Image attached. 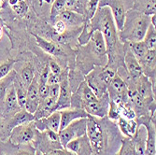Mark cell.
Segmentation results:
<instances>
[{
    "mask_svg": "<svg viewBox=\"0 0 156 155\" xmlns=\"http://www.w3.org/2000/svg\"><path fill=\"white\" fill-rule=\"evenodd\" d=\"M86 136L92 155H116L122 146V136L117 125L108 118L98 119L88 115Z\"/></svg>",
    "mask_w": 156,
    "mask_h": 155,
    "instance_id": "1",
    "label": "cell"
},
{
    "mask_svg": "<svg viewBox=\"0 0 156 155\" xmlns=\"http://www.w3.org/2000/svg\"><path fill=\"white\" fill-rule=\"evenodd\" d=\"M150 24V16L132 9L127 10L122 28L118 32L120 41L124 43L142 41Z\"/></svg>",
    "mask_w": 156,
    "mask_h": 155,
    "instance_id": "2",
    "label": "cell"
},
{
    "mask_svg": "<svg viewBox=\"0 0 156 155\" xmlns=\"http://www.w3.org/2000/svg\"><path fill=\"white\" fill-rule=\"evenodd\" d=\"M86 131H87V118H81L72 122L66 128L58 132L59 140L62 147L66 149V146L69 141L86 135Z\"/></svg>",
    "mask_w": 156,
    "mask_h": 155,
    "instance_id": "3",
    "label": "cell"
},
{
    "mask_svg": "<svg viewBox=\"0 0 156 155\" xmlns=\"http://www.w3.org/2000/svg\"><path fill=\"white\" fill-rule=\"evenodd\" d=\"M37 129L34 122L24 123L13 128L9 134V140L13 145L31 144L35 137Z\"/></svg>",
    "mask_w": 156,
    "mask_h": 155,
    "instance_id": "4",
    "label": "cell"
},
{
    "mask_svg": "<svg viewBox=\"0 0 156 155\" xmlns=\"http://www.w3.org/2000/svg\"><path fill=\"white\" fill-rule=\"evenodd\" d=\"M123 63H124L123 65L124 68L130 79V83H128L127 87L133 84L131 87H129V88H133L135 86V82L143 75V72H142V68L140 66V64L134 56V54L131 52L129 48H127L125 50V53L123 56Z\"/></svg>",
    "mask_w": 156,
    "mask_h": 155,
    "instance_id": "5",
    "label": "cell"
},
{
    "mask_svg": "<svg viewBox=\"0 0 156 155\" xmlns=\"http://www.w3.org/2000/svg\"><path fill=\"white\" fill-rule=\"evenodd\" d=\"M109 96L108 94V92L99 97L96 101L86 103L83 106V109L85 112L93 117L98 118V119H103L107 118L108 115V110L109 107Z\"/></svg>",
    "mask_w": 156,
    "mask_h": 155,
    "instance_id": "6",
    "label": "cell"
},
{
    "mask_svg": "<svg viewBox=\"0 0 156 155\" xmlns=\"http://www.w3.org/2000/svg\"><path fill=\"white\" fill-rule=\"evenodd\" d=\"M2 106H3L2 116L4 117L5 121L9 119L11 116H13L14 114L17 113L18 111L22 109L18 104L17 94H16L15 87H14L13 83H11L9 86V88L7 89Z\"/></svg>",
    "mask_w": 156,
    "mask_h": 155,
    "instance_id": "7",
    "label": "cell"
},
{
    "mask_svg": "<svg viewBox=\"0 0 156 155\" xmlns=\"http://www.w3.org/2000/svg\"><path fill=\"white\" fill-rule=\"evenodd\" d=\"M102 66H94L93 70L86 75L85 77V82L88 84V86L94 92L97 98L101 97L107 93L108 84L101 79L99 72Z\"/></svg>",
    "mask_w": 156,
    "mask_h": 155,
    "instance_id": "8",
    "label": "cell"
},
{
    "mask_svg": "<svg viewBox=\"0 0 156 155\" xmlns=\"http://www.w3.org/2000/svg\"><path fill=\"white\" fill-rule=\"evenodd\" d=\"M71 96L72 92L69 87L68 82V71L66 70L61 74V81H60V93L57 99V105H56V110H63L71 107Z\"/></svg>",
    "mask_w": 156,
    "mask_h": 155,
    "instance_id": "9",
    "label": "cell"
},
{
    "mask_svg": "<svg viewBox=\"0 0 156 155\" xmlns=\"http://www.w3.org/2000/svg\"><path fill=\"white\" fill-rule=\"evenodd\" d=\"M35 118H34V114L28 112L25 109H21L20 111H18L17 113H15L13 116H11L9 119L5 121V124H4V133L6 134V136L9 137V134L11 132V130L13 128L17 127L19 125L24 124V123H28L34 122Z\"/></svg>",
    "mask_w": 156,
    "mask_h": 155,
    "instance_id": "10",
    "label": "cell"
},
{
    "mask_svg": "<svg viewBox=\"0 0 156 155\" xmlns=\"http://www.w3.org/2000/svg\"><path fill=\"white\" fill-rule=\"evenodd\" d=\"M60 122H61L60 111L56 110L46 118L34 121V124L36 126V129L38 130L39 132L51 130L58 133L60 131Z\"/></svg>",
    "mask_w": 156,
    "mask_h": 155,
    "instance_id": "11",
    "label": "cell"
},
{
    "mask_svg": "<svg viewBox=\"0 0 156 155\" xmlns=\"http://www.w3.org/2000/svg\"><path fill=\"white\" fill-rule=\"evenodd\" d=\"M39 104V96H38V79L36 77L31 82L29 87L27 88V97L24 109L28 112L34 114Z\"/></svg>",
    "mask_w": 156,
    "mask_h": 155,
    "instance_id": "12",
    "label": "cell"
},
{
    "mask_svg": "<svg viewBox=\"0 0 156 155\" xmlns=\"http://www.w3.org/2000/svg\"><path fill=\"white\" fill-rule=\"evenodd\" d=\"M136 155H145L147 129L143 124H138L136 131L132 138H129Z\"/></svg>",
    "mask_w": 156,
    "mask_h": 155,
    "instance_id": "13",
    "label": "cell"
},
{
    "mask_svg": "<svg viewBox=\"0 0 156 155\" xmlns=\"http://www.w3.org/2000/svg\"><path fill=\"white\" fill-rule=\"evenodd\" d=\"M109 4L107 5L111 9V13L113 19H114L116 27L118 32L122 28L124 18H125V13H126V7L123 5L122 0H108V1Z\"/></svg>",
    "mask_w": 156,
    "mask_h": 155,
    "instance_id": "14",
    "label": "cell"
},
{
    "mask_svg": "<svg viewBox=\"0 0 156 155\" xmlns=\"http://www.w3.org/2000/svg\"><path fill=\"white\" fill-rule=\"evenodd\" d=\"M61 115V122H60V130L66 128L68 124L72 122L81 119V118H88V114L85 112V110L81 108H73L69 107L66 109L59 110Z\"/></svg>",
    "mask_w": 156,
    "mask_h": 155,
    "instance_id": "15",
    "label": "cell"
},
{
    "mask_svg": "<svg viewBox=\"0 0 156 155\" xmlns=\"http://www.w3.org/2000/svg\"><path fill=\"white\" fill-rule=\"evenodd\" d=\"M155 50H149L145 57L138 61L142 68L143 75H145L151 81H155Z\"/></svg>",
    "mask_w": 156,
    "mask_h": 155,
    "instance_id": "16",
    "label": "cell"
},
{
    "mask_svg": "<svg viewBox=\"0 0 156 155\" xmlns=\"http://www.w3.org/2000/svg\"><path fill=\"white\" fill-rule=\"evenodd\" d=\"M34 37L36 38L37 44L38 45V47L43 50L45 52H47L48 54H51L53 56H63L64 55V51L63 49L55 42L52 41H48L47 39L43 38L42 37H39L38 35H35L33 34Z\"/></svg>",
    "mask_w": 156,
    "mask_h": 155,
    "instance_id": "17",
    "label": "cell"
},
{
    "mask_svg": "<svg viewBox=\"0 0 156 155\" xmlns=\"http://www.w3.org/2000/svg\"><path fill=\"white\" fill-rule=\"evenodd\" d=\"M56 19L63 21L66 24L67 27H77L80 25L81 23H83L85 21L84 17L81 14L71 11V10H67V9L63 10L59 15L56 17Z\"/></svg>",
    "mask_w": 156,
    "mask_h": 155,
    "instance_id": "18",
    "label": "cell"
},
{
    "mask_svg": "<svg viewBox=\"0 0 156 155\" xmlns=\"http://www.w3.org/2000/svg\"><path fill=\"white\" fill-rule=\"evenodd\" d=\"M16 78L18 79V80L25 88H28L35 78V68L31 63H26L20 68L19 73L16 72Z\"/></svg>",
    "mask_w": 156,
    "mask_h": 155,
    "instance_id": "19",
    "label": "cell"
},
{
    "mask_svg": "<svg viewBox=\"0 0 156 155\" xmlns=\"http://www.w3.org/2000/svg\"><path fill=\"white\" fill-rule=\"evenodd\" d=\"M116 125L122 135L127 138H132L136 131L137 123L136 120H127L120 117L116 122Z\"/></svg>",
    "mask_w": 156,
    "mask_h": 155,
    "instance_id": "20",
    "label": "cell"
},
{
    "mask_svg": "<svg viewBox=\"0 0 156 155\" xmlns=\"http://www.w3.org/2000/svg\"><path fill=\"white\" fill-rule=\"evenodd\" d=\"M155 1L156 0H136L132 9L151 16L155 14Z\"/></svg>",
    "mask_w": 156,
    "mask_h": 155,
    "instance_id": "21",
    "label": "cell"
},
{
    "mask_svg": "<svg viewBox=\"0 0 156 155\" xmlns=\"http://www.w3.org/2000/svg\"><path fill=\"white\" fill-rule=\"evenodd\" d=\"M127 44H128L129 50L134 54L135 57L137 59V61L142 60L149 51L143 40L142 41H136V42H128Z\"/></svg>",
    "mask_w": 156,
    "mask_h": 155,
    "instance_id": "22",
    "label": "cell"
},
{
    "mask_svg": "<svg viewBox=\"0 0 156 155\" xmlns=\"http://www.w3.org/2000/svg\"><path fill=\"white\" fill-rule=\"evenodd\" d=\"M16 75L17 74H16L15 70H12V71L6 78L0 79V104H1V105L3 103L4 98H5L7 89L9 88V86L10 85L11 83H13L14 79H15V78H16Z\"/></svg>",
    "mask_w": 156,
    "mask_h": 155,
    "instance_id": "23",
    "label": "cell"
},
{
    "mask_svg": "<svg viewBox=\"0 0 156 155\" xmlns=\"http://www.w3.org/2000/svg\"><path fill=\"white\" fill-rule=\"evenodd\" d=\"M144 43L148 50H155L156 48V29L155 27L150 24L148 30L143 38Z\"/></svg>",
    "mask_w": 156,
    "mask_h": 155,
    "instance_id": "24",
    "label": "cell"
},
{
    "mask_svg": "<svg viewBox=\"0 0 156 155\" xmlns=\"http://www.w3.org/2000/svg\"><path fill=\"white\" fill-rule=\"evenodd\" d=\"M65 4H66V0H53V2L51 3V8L50 11V20L51 22H54L56 17H57L59 14L65 10Z\"/></svg>",
    "mask_w": 156,
    "mask_h": 155,
    "instance_id": "25",
    "label": "cell"
},
{
    "mask_svg": "<svg viewBox=\"0 0 156 155\" xmlns=\"http://www.w3.org/2000/svg\"><path fill=\"white\" fill-rule=\"evenodd\" d=\"M100 4V0H87L86 6H85V12H86V16H85V21H91L92 18L94 16V14Z\"/></svg>",
    "mask_w": 156,
    "mask_h": 155,
    "instance_id": "26",
    "label": "cell"
},
{
    "mask_svg": "<svg viewBox=\"0 0 156 155\" xmlns=\"http://www.w3.org/2000/svg\"><path fill=\"white\" fill-rule=\"evenodd\" d=\"M15 63L16 61L11 58H9L2 63H0V79L6 78L12 71Z\"/></svg>",
    "mask_w": 156,
    "mask_h": 155,
    "instance_id": "27",
    "label": "cell"
},
{
    "mask_svg": "<svg viewBox=\"0 0 156 155\" xmlns=\"http://www.w3.org/2000/svg\"><path fill=\"white\" fill-rule=\"evenodd\" d=\"M65 9L67 10L80 13L81 15L85 10V8L81 3V0H66Z\"/></svg>",
    "mask_w": 156,
    "mask_h": 155,
    "instance_id": "28",
    "label": "cell"
},
{
    "mask_svg": "<svg viewBox=\"0 0 156 155\" xmlns=\"http://www.w3.org/2000/svg\"><path fill=\"white\" fill-rule=\"evenodd\" d=\"M107 118L109 121L115 122V123L119 120V118H120V109H119L118 104H116L115 102H113V101L109 102V107H108V110Z\"/></svg>",
    "mask_w": 156,
    "mask_h": 155,
    "instance_id": "29",
    "label": "cell"
},
{
    "mask_svg": "<svg viewBox=\"0 0 156 155\" xmlns=\"http://www.w3.org/2000/svg\"><path fill=\"white\" fill-rule=\"evenodd\" d=\"M13 155H36V149L32 144L17 145Z\"/></svg>",
    "mask_w": 156,
    "mask_h": 155,
    "instance_id": "30",
    "label": "cell"
},
{
    "mask_svg": "<svg viewBox=\"0 0 156 155\" xmlns=\"http://www.w3.org/2000/svg\"><path fill=\"white\" fill-rule=\"evenodd\" d=\"M52 27H53V30H54V32L57 34V35H64L66 32V29H67V26H66V24L63 22V21H61V20H59V19H56L54 22H53V24H52Z\"/></svg>",
    "mask_w": 156,
    "mask_h": 155,
    "instance_id": "31",
    "label": "cell"
},
{
    "mask_svg": "<svg viewBox=\"0 0 156 155\" xmlns=\"http://www.w3.org/2000/svg\"><path fill=\"white\" fill-rule=\"evenodd\" d=\"M11 8H12V10L16 14H18V15H20V16L25 15V14L27 13V11H28V5L23 1V0L20 1L15 6H12Z\"/></svg>",
    "mask_w": 156,
    "mask_h": 155,
    "instance_id": "32",
    "label": "cell"
},
{
    "mask_svg": "<svg viewBox=\"0 0 156 155\" xmlns=\"http://www.w3.org/2000/svg\"><path fill=\"white\" fill-rule=\"evenodd\" d=\"M48 67H49V70H50V72L54 74V75H57V76H61L62 72H63V70L60 66V65L54 61V60H50L49 62V65H48Z\"/></svg>",
    "mask_w": 156,
    "mask_h": 155,
    "instance_id": "33",
    "label": "cell"
},
{
    "mask_svg": "<svg viewBox=\"0 0 156 155\" xmlns=\"http://www.w3.org/2000/svg\"><path fill=\"white\" fill-rule=\"evenodd\" d=\"M59 93H60V83L49 85V96L50 97L57 100L59 96Z\"/></svg>",
    "mask_w": 156,
    "mask_h": 155,
    "instance_id": "34",
    "label": "cell"
},
{
    "mask_svg": "<svg viewBox=\"0 0 156 155\" xmlns=\"http://www.w3.org/2000/svg\"><path fill=\"white\" fill-rule=\"evenodd\" d=\"M61 81V76L54 75L51 72H49L48 79H47V84L48 85H52V84H58Z\"/></svg>",
    "mask_w": 156,
    "mask_h": 155,
    "instance_id": "35",
    "label": "cell"
},
{
    "mask_svg": "<svg viewBox=\"0 0 156 155\" xmlns=\"http://www.w3.org/2000/svg\"><path fill=\"white\" fill-rule=\"evenodd\" d=\"M4 124H5V119L2 116V114H0V131H3L4 129ZM4 132V131H3ZM5 134V133H4ZM6 135V134H5ZM9 138V137H8Z\"/></svg>",
    "mask_w": 156,
    "mask_h": 155,
    "instance_id": "36",
    "label": "cell"
},
{
    "mask_svg": "<svg viewBox=\"0 0 156 155\" xmlns=\"http://www.w3.org/2000/svg\"><path fill=\"white\" fill-rule=\"evenodd\" d=\"M20 1L21 0H8V4L12 7V6H15L16 4H18Z\"/></svg>",
    "mask_w": 156,
    "mask_h": 155,
    "instance_id": "37",
    "label": "cell"
},
{
    "mask_svg": "<svg viewBox=\"0 0 156 155\" xmlns=\"http://www.w3.org/2000/svg\"><path fill=\"white\" fill-rule=\"evenodd\" d=\"M2 37H3V31H2L1 28H0V39L2 38Z\"/></svg>",
    "mask_w": 156,
    "mask_h": 155,
    "instance_id": "38",
    "label": "cell"
},
{
    "mask_svg": "<svg viewBox=\"0 0 156 155\" xmlns=\"http://www.w3.org/2000/svg\"><path fill=\"white\" fill-rule=\"evenodd\" d=\"M2 111H3V107L1 104H0V114H2Z\"/></svg>",
    "mask_w": 156,
    "mask_h": 155,
    "instance_id": "39",
    "label": "cell"
},
{
    "mask_svg": "<svg viewBox=\"0 0 156 155\" xmlns=\"http://www.w3.org/2000/svg\"><path fill=\"white\" fill-rule=\"evenodd\" d=\"M85 1H87V0H85Z\"/></svg>",
    "mask_w": 156,
    "mask_h": 155,
    "instance_id": "40",
    "label": "cell"
}]
</instances>
